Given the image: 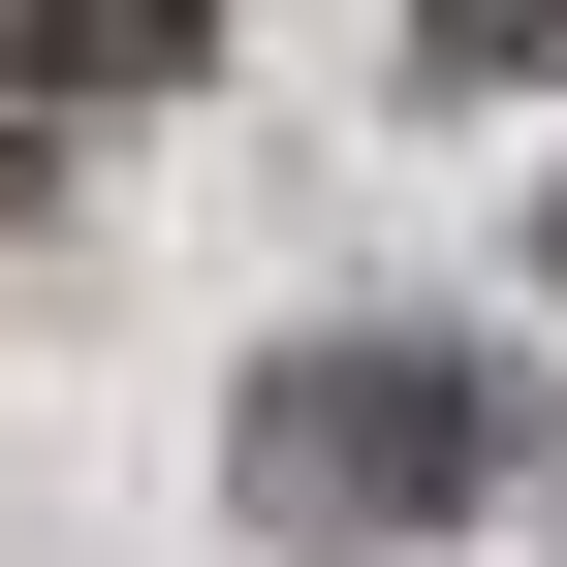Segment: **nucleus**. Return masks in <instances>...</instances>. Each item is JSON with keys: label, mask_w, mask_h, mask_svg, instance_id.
Wrapping results in <instances>:
<instances>
[{"label": "nucleus", "mask_w": 567, "mask_h": 567, "mask_svg": "<svg viewBox=\"0 0 567 567\" xmlns=\"http://www.w3.org/2000/svg\"><path fill=\"white\" fill-rule=\"evenodd\" d=\"M221 0H0V95H189Z\"/></svg>", "instance_id": "obj_2"}, {"label": "nucleus", "mask_w": 567, "mask_h": 567, "mask_svg": "<svg viewBox=\"0 0 567 567\" xmlns=\"http://www.w3.org/2000/svg\"><path fill=\"white\" fill-rule=\"evenodd\" d=\"M473 473H505V410L442 347H284L252 379V536H442Z\"/></svg>", "instance_id": "obj_1"}, {"label": "nucleus", "mask_w": 567, "mask_h": 567, "mask_svg": "<svg viewBox=\"0 0 567 567\" xmlns=\"http://www.w3.org/2000/svg\"><path fill=\"white\" fill-rule=\"evenodd\" d=\"M536 32H567V0H442V63H536Z\"/></svg>", "instance_id": "obj_3"}]
</instances>
